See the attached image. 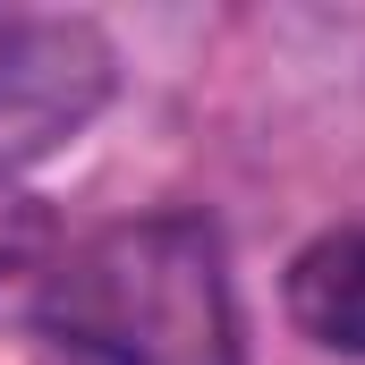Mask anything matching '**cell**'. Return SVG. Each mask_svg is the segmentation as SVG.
I'll use <instances>...</instances> for the list:
<instances>
[{"label":"cell","mask_w":365,"mask_h":365,"mask_svg":"<svg viewBox=\"0 0 365 365\" xmlns=\"http://www.w3.org/2000/svg\"><path fill=\"white\" fill-rule=\"evenodd\" d=\"M34 314L93 365H247L221 230L195 212H136L86 230L43 272Z\"/></svg>","instance_id":"1"},{"label":"cell","mask_w":365,"mask_h":365,"mask_svg":"<svg viewBox=\"0 0 365 365\" xmlns=\"http://www.w3.org/2000/svg\"><path fill=\"white\" fill-rule=\"evenodd\" d=\"M110 51L93 26H0V153H34L68 136L102 102Z\"/></svg>","instance_id":"2"},{"label":"cell","mask_w":365,"mask_h":365,"mask_svg":"<svg viewBox=\"0 0 365 365\" xmlns=\"http://www.w3.org/2000/svg\"><path fill=\"white\" fill-rule=\"evenodd\" d=\"M289 323L331 357H365V230H323L314 247H297Z\"/></svg>","instance_id":"3"},{"label":"cell","mask_w":365,"mask_h":365,"mask_svg":"<svg viewBox=\"0 0 365 365\" xmlns=\"http://www.w3.org/2000/svg\"><path fill=\"white\" fill-rule=\"evenodd\" d=\"M43 230H51V221H43V204H34L26 187L0 170V272L34 264V255H43Z\"/></svg>","instance_id":"4"}]
</instances>
